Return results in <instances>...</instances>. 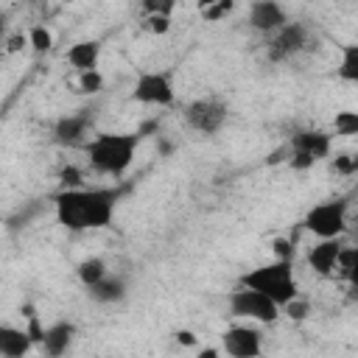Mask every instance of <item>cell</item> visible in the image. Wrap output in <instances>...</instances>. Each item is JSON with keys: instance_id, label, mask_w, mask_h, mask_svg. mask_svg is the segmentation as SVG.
I'll list each match as a JSON object with an SVG mask.
<instances>
[{"instance_id": "obj_1", "label": "cell", "mask_w": 358, "mask_h": 358, "mask_svg": "<svg viewBox=\"0 0 358 358\" xmlns=\"http://www.w3.org/2000/svg\"><path fill=\"white\" fill-rule=\"evenodd\" d=\"M120 190L117 187H78V190H59L53 196L56 221L70 232L84 229H103L112 224L117 210Z\"/></svg>"}, {"instance_id": "obj_2", "label": "cell", "mask_w": 358, "mask_h": 358, "mask_svg": "<svg viewBox=\"0 0 358 358\" xmlns=\"http://www.w3.org/2000/svg\"><path fill=\"white\" fill-rule=\"evenodd\" d=\"M140 145V134H129V131H101L95 134L84 148L90 157V165L98 173L106 176H123L137 154Z\"/></svg>"}, {"instance_id": "obj_3", "label": "cell", "mask_w": 358, "mask_h": 358, "mask_svg": "<svg viewBox=\"0 0 358 358\" xmlns=\"http://www.w3.org/2000/svg\"><path fill=\"white\" fill-rule=\"evenodd\" d=\"M241 288H249V291H257V294L268 296L277 308H282V305H288L291 299L299 296L291 260H271V263L255 266L252 271H246L241 277Z\"/></svg>"}, {"instance_id": "obj_4", "label": "cell", "mask_w": 358, "mask_h": 358, "mask_svg": "<svg viewBox=\"0 0 358 358\" xmlns=\"http://www.w3.org/2000/svg\"><path fill=\"white\" fill-rule=\"evenodd\" d=\"M305 229L313 232L319 241H330V238H341L347 229V201L344 199H327L319 201L308 210L305 215Z\"/></svg>"}, {"instance_id": "obj_5", "label": "cell", "mask_w": 358, "mask_h": 358, "mask_svg": "<svg viewBox=\"0 0 358 358\" xmlns=\"http://www.w3.org/2000/svg\"><path fill=\"white\" fill-rule=\"evenodd\" d=\"M182 117H185V123H187L193 131L210 137V134H215V131L224 129V123H227V117H229V106H227V101L207 95V98L190 101V103L182 109Z\"/></svg>"}, {"instance_id": "obj_6", "label": "cell", "mask_w": 358, "mask_h": 358, "mask_svg": "<svg viewBox=\"0 0 358 358\" xmlns=\"http://www.w3.org/2000/svg\"><path fill=\"white\" fill-rule=\"evenodd\" d=\"M308 48H310V28L305 22H285L280 31H274L268 36L266 56H268V62L280 64V62H291L294 56H299Z\"/></svg>"}, {"instance_id": "obj_7", "label": "cell", "mask_w": 358, "mask_h": 358, "mask_svg": "<svg viewBox=\"0 0 358 358\" xmlns=\"http://www.w3.org/2000/svg\"><path fill=\"white\" fill-rule=\"evenodd\" d=\"M131 98L145 106H171L176 92H173V78L165 70H145L137 76L131 87Z\"/></svg>"}, {"instance_id": "obj_8", "label": "cell", "mask_w": 358, "mask_h": 358, "mask_svg": "<svg viewBox=\"0 0 358 358\" xmlns=\"http://www.w3.org/2000/svg\"><path fill=\"white\" fill-rule=\"evenodd\" d=\"M227 302H229V313L238 316V319H255V322H263V324H271V322L280 319V308L268 296H263L257 291H249V288L232 291L227 296Z\"/></svg>"}, {"instance_id": "obj_9", "label": "cell", "mask_w": 358, "mask_h": 358, "mask_svg": "<svg viewBox=\"0 0 358 358\" xmlns=\"http://www.w3.org/2000/svg\"><path fill=\"white\" fill-rule=\"evenodd\" d=\"M221 341H224V352L229 358H260V352H263V338L249 324L227 327L221 333Z\"/></svg>"}, {"instance_id": "obj_10", "label": "cell", "mask_w": 358, "mask_h": 358, "mask_svg": "<svg viewBox=\"0 0 358 358\" xmlns=\"http://www.w3.org/2000/svg\"><path fill=\"white\" fill-rule=\"evenodd\" d=\"M90 131H92V117L87 115V109L76 112V115H64L53 123V140L59 145L76 148V145H87L90 143Z\"/></svg>"}, {"instance_id": "obj_11", "label": "cell", "mask_w": 358, "mask_h": 358, "mask_svg": "<svg viewBox=\"0 0 358 358\" xmlns=\"http://www.w3.org/2000/svg\"><path fill=\"white\" fill-rule=\"evenodd\" d=\"M330 148H333V140L327 131H319V129H299L294 131L291 137V154H302L313 162H322L330 157Z\"/></svg>"}, {"instance_id": "obj_12", "label": "cell", "mask_w": 358, "mask_h": 358, "mask_svg": "<svg viewBox=\"0 0 358 358\" xmlns=\"http://www.w3.org/2000/svg\"><path fill=\"white\" fill-rule=\"evenodd\" d=\"M288 22V14H285V8L280 6V3H274V0H257V3H252L249 6V25L255 28V31H260V34H274V31H280L282 25Z\"/></svg>"}, {"instance_id": "obj_13", "label": "cell", "mask_w": 358, "mask_h": 358, "mask_svg": "<svg viewBox=\"0 0 358 358\" xmlns=\"http://www.w3.org/2000/svg\"><path fill=\"white\" fill-rule=\"evenodd\" d=\"M341 238H330V241H316L310 249H308V266L313 274L319 277H330L336 271V260H338V252H341Z\"/></svg>"}, {"instance_id": "obj_14", "label": "cell", "mask_w": 358, "mask_h": 358, "mask_svg": "<svg viewBox=\"0 0 358 358\" xmlns=\"http://www.w3.org/2000/svg\"><path fill=\"white\" fill-rule=\"evenodd\" d=\"M73 338H76V324H73V322H56V324L45 327L39 344L45 347V352H48L50 358H62V355L70 350Z\"/></svg>"}, {"instance_id": "obj_15", "label": "cell", "mask_w": 358, "mask_h": 358, "mask_svg": "<svg viewBox=\"0 0 358 358\" xmlns=\"http://www.w3.org/2000/svg\"><path fill=\"white\" fill-rule=\"evenodd\" d=\"M67 62H70V67H76L78 73L98 70V62H101V42H98V39H81V42L70 45V48H67Z\"/></svg>"}, {"instance_id": "obj_16", "label": "cell", "mask_w": 358, "mask_h": 358, "mask_svg": "<svg viewBox=\"0 0 358 358\" xmlns=\"http://www.w3.org/2000/svg\"><path fill=\"white\" fill-rule=\"evenodd\" d=\"M31 336L25 327L14 324H0V355L3 358H25L31 350Z\"/></svg>"}, {"instance_id": "obj_17", "label": "cell", "mask_w": 358, "mask_h": 358, "mask_svg": "<svg viewBox=\"0 0 358 358\" xmlns=\"http://www.w3.org/2000/svg\"><path fill=\"white\" fill-rule=\"evenodd\" d=\"M90 299L98 305H115L120 299H126V280L117 274H106L101 282H95L92 288H87Z\"/></svg>"}, {"instance_id": "obj_18", "label": "cell", "mask_w": 358, "mask_h": 358, "mask_svg": "<svg viewBox=\"0 0 358 358\" xmlns=\"http://www.w3.org/2000/svg\"><path fill=\"white\" fill-rule=\"evenodd\" d=\"M76 274H78V280H81V285H84V288H92V285H95V282H101L109 271H106L103 257H84V260L78 263Z\"/></svg>"}, {"instance_id": "obj_19", "label": "cell", "mask_w": 358, "mask_h": 358, "mask_svg": "<svg viewBox=\"0 0 358 358\" xmlns=\"http://www.w3.org/2000/svg\"><path fill=\"white\" fill-rule=\"evenodd\" d=\"M333 274H338L347 282H355V277H358V249L355 246H341Z\"/></svg>"}, {"instance_id": "obj_20", "label": "cell", "mask_w": 358, "mask_h": 358, "mask_svg": "<svg viewBox=\"0 0 358 358\" xmlns=\"http://www.w3.org/2000/svg\"><path fill=\"white\" fill-rule=\"evenodd\" d=\"M338 78L341 81H358V45H344L341 50V64H338Z\"/></svg>"}, {"instance_id": "obj_21", "label": "cell", "mask_w": 358, "mask_h": 358, "mask_svg": "<svg viewBox=\"0 0 358 358\" xmlns=\"http://www.w3.org/2000/svg\"><path fill=\"white\" fill-rule=\"evenodd\" d=\"M28 45H31L36 53H45V50L53 48V34H50L45 25H34V28L28 31Z\"/></svg>"}, {"instance_id": "obj_22", "label": "cell", "mask_w": 358, "mask_h": 358, "mask_svg": "<svg viewBox=\"0 0 358 358\" xmlns=\"http://www.w3.org/2000/svg\"><path fill=\"white\" fill-rule=\"evenodd\" d=\"M333 126H336V134H341V137H352V134H358V115L355 112H336V120H333Z\"/></svg>"}, {"instance_id": "obj_23", "label": "cell", "mask_w": 358, "mask_h": 358, "mask_svg": "<svg viewBox=\"0 0 358 358\" xmlns=\"http://www.w3.org/2000/svg\"><path fill=\"white\" fill-rule=\"evenodd\" d=\"M103 90V76L101 70H90V73H78V92L84 95H95Z\"/></svg>"}, {"instance_id": "obj_24", "label": "cell", "mask_w": 358, "mask_h": 358, "mask_svg": "<svg viewBox=\"0 0 358 358\" xmlns=\"http://www.w3.org/2000/svg\"><path fill=\"white\" fill-rule=\"evenodd\" d=\"M232 8H235V3H232V0H215V3L201 6V17H204V20H210V22H218V20H224Z\"/></svg>"}, {"instance_id": "obj_25", "label": "cell", "mask_w": 358, "mask_h": 358, "mask_svg": "<svg viewBox=\"0 0 358 358\" xmlns=\"http://www.w3.org/2000/svg\"><path fill=\"white\" fill-rule=\"evenodd\" d=\"M59 179H62V190H78V187H84V173L76 165H64L59 171Z\"/></svg>"}, {"instance_id": "obj_26", "label": "cell", "mask_w": 358, "mask_h": 358, "mask_svg": "<svg viewBox=\"0 0 358 358\" xmlns=\"http://www.w3.org/2000/svg\"><path fill=\"white\" fill-rule=\"evenodd\" d=\"M280 310H285V316H288V319H294V322H302V319H308V313H310V305H308L305 299H299V296H296V299H291L288 305H282Z\"/></svg>"}, {"instance_id": "obj_27", "label": "cell", "mask_w": 358, "mask_h": 358, "mask_svg": "<svg viewBox=\"0 0 358 358\" xmlns=\"http://www.w3.org/2000/svg\"><path fill=\"white\" fill-rule=\"evenodd\" d=\"M173 8H176V6H173L171 0H145V3H143V14H145V17H154V14L171 17Z\"/></svg>"}, {"instance_id": "obj_28", "label": "cell", "mask_w": 358, "mask_h": 358, "mask_svg": "<svg viewBox=\"0 0 358 358\" xmlns=\"http://www.w3.org/2000/svg\"><path fill=\"white\" fill-rule=\"evenodd\" d=\"M145 28H148L151 34H157V36H162V34H168V31H171V17H162V14H154V17H145Z\"/></svg>"}, {"instance_id": "obj_29", "label": "cell", "mask_w": 358, "mask_h": 358, "mask_svg": "<svg viewBox=\"0 0 358 358\" xmlns=\"http://www.w3.org/2000/svg\"><path fill=\"white\" fill-rule=\"evenodd\" d=\"M274 252H277V260H294V246L282 238L274 241Z\"/></svg>"}, {"instance_id": "obj_30", "label": "cell", "mask_w": 358, "mask_h": 358, "mask_svg": "<svg viewBox=\"0 0 358 358\" xmlns=\"http://www.w3.org/2000/svg\"><path fill=\"white\" fill-rule=\"evenodd\" d=\"M336 171H341V173H352V171H355V157H350V154L336 157Z\"/></svg>"}, {"instance_id": "obj_31", "label": "cell", "mask_w": 358, "mask_h": 358, "mask_svg": "<svg viewBox=\"0 0 358 358\" xmlns=\"http://www.w3.org/2000/svg\"><path fill=\"white\" fill-rule=\"evenodd\" d=\"M176 341H179L182 347H193V344H196V336H193L190 330H176Z\"/></svg>"}, {"instance_id": "obj_32", "label": "cell", "mask_w": 358, "mask_h": 358, "mask_svg": "<svg viewBox=\"0 0 358 358\" xmlns=\"http://www.w3.org/2000/svg\"><path fill=\"white\" fill-rule=\"evenodd\" d=\"M25 45H28V36H22V34H17V36L8 39V50H20V48H25Z\"/></svg>"}, {"instance_id": "obj_33", "label": "cell", "mask_w": 358, "mask_h": 358, "mask_svg": "<svg viewBox=\"0 0 358 358\" xmlns=\"http://www.w3.org/2000/svg\"><path fill=\"white\" fill-rule=\"evenodd\" d=\"M196 358H221V352H218L215 347H204V350H201Z\"/></svg>"}, {"instance_id": "obj_34", "label": "cell", "mask_w": 358, "mask_h": 358, "mask_svg": "<svg viewBox=\"0 0 358 358\" xmlns=\"http://www.w3.org/2000/svg\"><path fill=\"white\" fill-rule=\"evenodd\" d=\"M6 28H8V20H6V14H0V42L6 36Z\"/></svg>"}]
</instances>
